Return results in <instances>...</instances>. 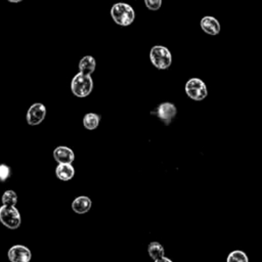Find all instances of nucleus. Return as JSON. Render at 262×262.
<instances>
[{
	"label": "nucleus",
	"mask_w": 262,
	"mask_h": 262,
	"mask_svg": "<svg viewBox=\"0 0 262 262\" xmlns=\"http://www.w3.org/2000/svg\"><path fill=\"white\" fill-rule=\"evenodd\" d=\"M53 158L58 164H72L75 160V154L72 148L60 145L53 150Z\"/></svg>",
	"instance_id": "nucleus-10"
},
{
	"label": "nucleus",
	"mask_w": 262,
	"mask_h": 262,
	"mask_svg": "<svg viewBox=\"0 0 262 262\" xmlns=\"http://www.w3.org/2000/svg\"><path fill=\"white\" fill-rule=\"evenodd\" d=\"M11 175V169L5 164H0V181H6Z\"/></svg>",
	"instance_id": "nucleus-18"
},
{
	"label": "nucleus",
	"mask_w": 262,
	"mask_h": 262,
	"mask_svg": "<svg viewBox=\"0 0 262 262\" xmlns=\"http://www.w3.org/2000/svg\"><path fill=\"white\" fill-rule=\"evenodd\" d=\"M226 262H249V258L245 252L234 250L228 254Z\"/></svg>",
	"instance_id": "nucleus-16"
},
{
	"label": "nucleus",
	"mask_w": 262,
	"mask_h": 262,
	"mask_svg": "<svg viewBox=\"0 0 262 262\" xmlns=\"http://www.w3.org/2000/svg\"><path fill=\"white\" fill-rule=\"evenodd\" d=\"M0 221L7 228L16 229L21 223V217L15 206L2 205L0 207Z\"/></svg>",
	"instance_id": "nucleus-4"
},
{
	"label": "nucleus",
	"mask_w": 262,
	"mask_h": 262,
	"mask_svg": "<svg viewBox=\"0 0 262 262\" xmlns=\"http://www.w3.org/2000/svg\"><path fill=\"white\" fill-rule=\"evenodd\" d=\"M149 60L158 70H167L172 63V54L166 46L155 45L150 48Z\"/></svg>",
	"instance_id": "nucleus-3"
},
{
	"label": "nucleus",
	"mask_w": 262,
	"mask_h": 262,
	"mask_svg": "<svg viewBox=\"0 0 262 262\" xmlns=\"http://www.w3.org/2000/svg\"><path fill=\"white\" fill-rule=\"evenodd\" d=\"M200 25H201L202 30L206 34L211 35V36L218 35L221 30L220 23L218 21V19L211 15H205L204 17H202Z\"/></svg>",
	"instance_id": "nucleus-9"
},
{
	"label": "nucleus",
	"mask_w": 262,
	"mask_h": 262,
	"mask_svg": "<svg viewBox=\"0 0 262 262\" xmlns=\"http://www.w3.org/2000/svg\"><path fill=\"white\" fill-rule=\"evenodd\" d=\"M163 0H144V4L148 10H159L162 6Z\"/></svg>",
	"instance_id": "nucleus-19"
},
{
	"label": "nucleus",
	"mask_w": 262,
	"mask_h": 262,
	"mask_svg": "<svg viewBox=\"0 0 262 262\" xmlns=\"http://www.w3.org/2000/svg\"><path fill=\"white\" fill-rule=\"evenodd\" d=\"M55 174L62 181L71 180L75 175V169L72 164H58L55 169Z\"/></svg>",
	"instance_id": "nucleus-13"
},
{
	"label": "nucleus",
	"mask_w": 262,
	"mask_h": 262,
	"mask_svg": "<svg viewBox=\"0 0 262 262\" xmlns=\"http://www.w3.org/2000/svg\"><path fill=\"white\" fill-rule=\"evenodd\" d=\"M151 114L156 115L165 125H169L175 118L177 114V108L174 103L166 101L159 104L155 112H151Z\"/></svg>",
	"instance_id": "nucleus-6"
},
{
	"label": "nucleus",
	"mask_w": 262,
	"mask_h": 262,
	"mask_svg": "<svg viewBox=\"0 0 262 262\" xmlns=\"http://www.w3.org/2000/svg\"><path fill=\"white\" fill-rule=\"evenodd\" d=\"M93 89V80L91 76L82 73L76 74L71 81V90L77 97L83 98L88 96Z\"/></svg>",
	"instance_id": "nucleus-2"
},
{
	"label": "nucleus",
	"mask_w": 262,
	"mask_h": 262,
	"mask_svg": "<svg viewBox=\"0 0 262 262\" xmlns=\"http://www.w3.org/2000/svg\"><path fill=\"white\" fill-rule=\"evenodd\" d=\"M1 200H2V204L5 206H15V204L17 203V195L14 190L9 189L2 194Z\"/></svg>",
	"instance_id": "nucleus-17"
},
{
	"label": "nucleus",
	"mask_w": 262,
	"mask_h": 262,
	"mask_svg": "<svg viewBox=\"0 0 262 262\" xmlns=\"http://www.w3.org/2000/svg\"><path fill=\"white\" fill-rule=\"evenodd\" d=\"M155 262H172V260L171 259H169V258H167V257H163V258H161V259H158V260H155Z\"/></svg>",
	"instance_id": "nucleus-20"
},
{
	"label": "nucleus",
	"mask_w": 262,
	"mask_h": 262,
	"mask_svg": "<svg viewBox=\"0 0 262 262\" xmlns=\"http://www.w3.org/2000/svg\"><path fill=\"white\" fill-rule=\"evenodd\" d=\"M110 13L113 20L121 27L130 26L134 21L136 16L133 7L124 2L115 3L111 8Z\"/></svg>",
	"instance_id": "nucleus-1"
},
{
	"label": "nucleus",
	"mask_w": 262,
	"mask_h": 262,
	"mask_svg": "<svg viewBox=\"0 0 262 262\" xmlns=\"http://www.w3.org/2000/svg\"><path fill=\"white\" fill-rule=\"evenodd\" d=\"M92 206L91 200L86 195H80L76 198L72 203V209L77 214H85L87 213Z\"/></svg>",
	"instance_id": "nucleus-11"
},
{
	"label": "nucleus",
	"mask_w": 262,
	"mask_h": 262,
	"mask_svg": "<svg viewBox=\"0 0 262 262\" xmlns=\"http://www.w3.org/2000/svg\"><path fill=\"white\" fill-rule=\"evenodd\" d=\"M186 95L192 100L201 101L208 95V89L205 82L199 78H190L184 87Z\"/></svg>",
	"instance_id": "nucleus-5"
},
{
	"label": "nucleus",
	"mask_w": 262,
	"mask_h": 262,
	"mask_svg": "<svg viewBox=\"0 0 262 262\" xmlns=\"http://www.w3.org/2000/svg\"><path fill=\"white\" fill-rule=\"evenodd\" d=\"M147 252L149 257L155 261L158 259H161L165 256V250L164 247L158 243V242H151L149 243L148 247H147Z\"/></svg>",
	"instance_id": "nucleus-14"
},
{
	"label": "nucleus",
	"mask_w": 262,
	"mask_h": 262,
	"mask_svg": "<svg viewBox=\"0 0 262 262\" xmlns=\"http://www.w3.org/2000/svg\"><path fill=\"white\" fill-rule=\"evenodd\" d=\"M8 2H10V3H19V2H21L23 0H7Z\"/></svg>",
	"instance_id": "nucleus-21"
},
{
	"label": "nucleus",
	"mask_w": 262,
	"mask_h": 262,
	"mask_svg": "<svg viewBox=\"0 0 262 262\" xmlns=\"http://www.w3.org/2000/svg\"><path fill=\"white\" fill-rule=\"evenodd\" d=\"M78 68L80 73L91 76L96 69V60L92 55H85L80 59Z\"/></svg>",
	"instance_id": "nucleus-12"
},
{
	"label": "nucleus",
	"mask_w": 262,
	"mask_h": 262,
	"mask_svg": "<svg viewBox=\"0 0 262 262\" xmlns=\"http://www.w3.org/2000/svg\"><path fill=\"white\" fill-rule=\"evenodd\" d=\"M100 116L95 113H87L83 118V126L88 130H94L98 127Z\"/></svg>",
	"instance_id": "nucleus-15"
},
{
	"label": "nucleus",
	"mask_w": 262,
	"mask_h": 262,
	"mask_svg": "<svg viewBox=\"0 0 262 262\" xmlns=\"http://www.w3.org/2000/svg\"><path fill=\"white\" fill-rule=\"evenodd\" d=\"M10 262H30L32 259V253L26 246L14 245L7 253Z\"/></svg>",
	"instance_id": "nucleus-8"
},
{
	"label": "nucleus",
	"mask_w": 262,
	"mask_h": 262,
	"mask_svg": "<svg viewBox=\"0 0 262 262\" xmlns=\"http://www.w3.org/2000/svg\"><path fill=\"white\" fill-rule=\"evenodd\" d=\"M46 117V107L41 102L33 103L27 112V123L31 126H37L43 122Z\"/></svg>",
	"instance_id": "nucleus-7"
}]
</instances>
